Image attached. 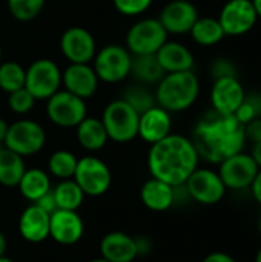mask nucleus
I'll return each mask as SVG.
<instances>
[{"label":"nucleus","instance_id":"obj_17","mask_svg":"<svg viewBox=\"0 0 261 262\" xmlns=\"http://www.w3.org/2000/svg\"><path fill=\"white\" fill-rule=\"evenodd\" d=\"M246 97V91L238 77H226L214 80L211 88L212 111L222 115H234Z\"/></svg>","mask_w":261,"mask_h":262},{"label":"nucleus","instance_id":"obj_20","mask_svg":"<svg viewBox=\"0 0 261 262\" xmlns=\"http://www.w3.org/2000/svg\"><path fill=\"white\" fill-rule=\"evenodd\" d=\"M18 233L31 244H40L49 238V213L31 203L26 206L18 216Z\"/></svg>","mask_w":261,"mask_h":262},{"label":"nucleus","instance_id":"obj_30","mask_svg":"<svg viewBox=\"0 0 261 262\" xmlns=\"http://www.w3.org/2000/svg\"><path fill=\"white\" fill-rule=\"evenodd\" d=\"M78 158L75 154L66 149H58L52 152L48 158V173L57 180H69L74 177Z\"/></svg>","mask_w":261,"mask_h":262},{"label":"nucleus","instance_id":"obj_7","mask_svg":"<svg viewBox=\"0 0 261 262\" xmlns=\"http://www.w3.org/2000/svg\"><path fill=\"white\" fill-rule=\"evenodd\" d=\"M46 115L57 127L75 129L88 117L86 100L60 89L46 100Z\"/></svg>","mask_w":261,"mask_h":262},{"label":"nucleus","instance_id":"obj_11","mask_svg":"<svg viewBox=\"0 0 261 262\" xmlns=\"http://www.w3.org/2000/svg\"><path fill=\"white\" fill-rule=\"evenodd\" d=\"M62 86V71L58 64L49 58H38L26 68L25 88L35 100H48Z\"/></svg>","mask_w":261,"mask_h":262},{"label":"nucleus","instance_id":"obj_15","mask_svg":"<svg viewBox=\"0 0 261 262\" xmlns=\"http://www.w3.org/2000/svg\"><path fill=\"white\" fill-rule=\"evenodd\" d=\"M85 235V223L77 210L57 209L49 215V238L60 246H75Z\"/></svg>","mask_w":261,"mask_h":262},{"label":"nucleus","instance_id":"obj_51","mask_svg":"<svg viewBox=\"0 0 261 262\" xmlns=\"http://www.w3.org/2000/svg\"><path fill=\"white\" fill-rule=\"evenodd\" d=\"M258 230H260V233H261V216H260V220H258Z\"/></svg>","mask_w":261,"mask_h":262},{"label":"nucleus","instance_id":"obj_46","mask_svg":"<svg viewBox=\"0 0 261 262\" xmlns=\"http://www.w3.org/2000/svg\"><path fill=\"white\" fill-rule=\"evenodd\" d=\"M252 5L255 8V12H257L258 18H261V0H252Z\"/></svg>","mask_w":261,"mask_h":262},{"label":"nucleus","instance_id":"obj_43","mask_svg":"<svg viewBox=\"0 0 261 262\" xmlns=\"http://www.w3.org/2000/svg\"><path fill=\"white\" fill-rule=\"evenodd\" d=\"M251 157L254 158V161L257 163V166L261 169V140L252 144V149H251Z\"/></svg>","mask_w":261,"mask_h":262},{"label":"nucleus","instance_id":"obj_31","mask_svg":"<svg viewBox=\"0 0 261 262\" xmlns=\"http://www.w3.org/2000/svg\"><path fill=\"white\" fill-rule=\"evenodd\" d=\"M122 100L126 101L138 115L146 112L148 109L154 107L157 104L155 101V94L149 89V86L145 84H131L123 91Z\"/></svg>","mask_w":261,"mask_h":262},{"label":"nucleus","instance_id":"obj_25","mask_svg":"<svg viewBox=\"0 0 261 262\" xmlns=\"http://www.w3.org/2000/svg\"><path fill=\"white\" fill-rule=\"evenodd\" d=\"M20 195L29 201V203H37L45 193H48L52 186H51V177L48 172L38 167H31L26 169L20 183L17 184Z\"/></svg>","mask_w":261,"mask_h":262},{"label":"nucleus","instance_id":"obj_35","mask_svg":"<svg viewBox=\"0 0 261 262\" xmlns=\"http://www.w3.org/2000/svg\"><path fill=\"white\" fill-rule=\"evenodd\" d=\"M154 0H112L117 12L126 17H137L146 12L152 6Z\"/></svg>","mask_w":261,"mask_h":262},{"label":"nucleus","instance_id":"obj_36","mask_svg":"<svg viewBox=\"0 0 261 262\" xmlns=\"http://www.w3.org/2000/svg\"><path fill=\"white\" fill-rule=\"evenodd\" d=\"M209 74H211L212 80L226 78V77H238V69L231 58L217 57L209 64Z\"/></svg>","mask_w":261,"mask_h":262},{"label":"nucleus","instance_id":"obj_3","mask_svg":"<svg viewBox=\"0 0 261 262\" xmlns=\"http://www.w3.org/2000/svg\"><path fill=\"white\" fill-rule=\"evenodd\" d=\"M155 101L171 114L188 111L200 95V80L194 71L171 72L155 86Z\"/></svg>","mask_w":261,"mask_h":262},{"label":"nucleus","instance_id":"obj_41","mask_svg":"<svg viewBox=\"0 0 261 262\" xmlns=\"http://www.w3.org/2000/svg\"><path fill=\"white\" fill-rule=\"evenodd\" d=\"M202 262H237L229 253L226 252H212L209 255L205 256V259Z\"/></svg>","mask_w":261,"mask_h":262},{"label":"nucleus","instance_id":"obj_9","mask_svg":"<svg viewBox=\"0 0 261 262\" xmlns=\"http://www.w3.org/2000/svg\"><path fill=\"white\" fill-rule=\"evenodd\" d=\"M168 32L158 18H142L126 32V49L132 55L155 54L166 41Z\"/></svg>","mask_w":261,"mask_h":262},{"label":"nucleus","instance_id":"obj_45","mask_svg":"<svg viewBox=\"0 0 261 262\" xmlns=\"http://www.w3.org/2000/svg\"><path fill=\"white\" fill-rule=\"evenodd\" d=\"M8 250V239L5 236V233L0 232V256H5Z\"/></svg>","mask_w":261,"mask_h":262},{"label":"nucleus","instance_id":"obj_52","mask_svg":"<svg viewBox=\"0 0 261 262\" xmlns=\"http://www.w3.org/2000/svg\"><path fill=\"white\" fill-rule=\"evenodd\" d=\"M63 2H65V0H63Z\"/></svg>","mask_w":261,"mask_h":262},{"label":"nucleus","instance_id":"obj_49","mask_svg":"<svg viewBox=\"0 0 261 262\" xmlns=\"http://www.w3.org/2000/svg\"><path fill=\"white\" fill-rule=\"evenodd\" d=\"M89 262H109V261H106V259H103L102 256L100 258H95V259H91Z\"/></svg>","mask_w":261,"mask_h":262},{"label":"nucleus","instance_id":"obj_32","mask_svg":"<svg viewBox=\"0 0 261 262\" xmlns=\"http://www.w3.org/2000/svg\"><path fill=\"white\" fill-rule=\"evenodd\" d=\"M26 69L17 61L0 63V89L11 94L17 89L25 88Z\"/></svg>","mask_w":261,"mask_h":262},{"label":"nucleus","instance_id":"obj_12","mask_svg":"<svg viewBox=\"0 0 261 262\" xmlns=\"http://www.w3.org/2000/svg\"><path fill=\"white\" fill-rule=\"evenodd\" d=\"M217 18L226 37L245 35L251 32L258 21L252 0H228Z\"/></svg>","mask_w":261,"mask_h":262},{"label":"nucleus","instance_id":"obj_4","mask_svg":"<svg viewBox=\"0 0 261 262\" xmlns=\"http://www.w3.org/2000/svg\"><path fill=\"white\" fill-rule=\"evenodd\" d=\"M138 117L126 101L117 98L106 104L100 120L111 141L126 144L138 137Z\"/></svg>","mask_w":261,"mask_h":262},{"label":"nucleus","instance_id":"obj_14","mask_svg":"<svg viewBox=\"0 0 261 262\" xmlns=\"http://www.w3.org/2000/svg\"><path fill=\"white\" fill-rule=\"evenodd\" d=\"M60 51L69 63H89L97 52L94 35L83 26H71L60 37Z\"/></svg>","mask_w":261,"mask_h":262},{"label":"nucleus","instance_id":"obj_28","mask_svg":"<svg viewBox=\"0 0 261 262\" xmlns=\"http://www.w3.org/2000/svg\"><path fill=\"white\" fill-rule=\"evenodd\" d=\"M189 34L197 45L205 48L215 46L226 37L218 18L215 17H198Z\"/></svg>","mask_w":261,"mask_h":262},{"label":"nucleus","instance_id":"obj_23","mask_svg":"<svg viewBox=\"0 0 261 262\" xmlns=\"http://www.w3.org/2000/svg\"><path fill=\"white\" fill-rule=\"evenodd\" d=\"M155 57L166 74L192 71L195 57L192 51L180 41H166L157 52Z\"/></svg>","mask_w":261,"mask_h":262},{"label":"nucleus","instance_id":"obj_33","mask_svg":"<svg viewBox=\"0 0 261 262\" xmlns=\"http://www.w3.org/2000/svg\"><path fill=\"white\" fill-rule=\"evenodd\" d=\"M46 0H8L9 14L18 21H31L40 15Z\"/></svg>","mask_w":261,"mask_h":262},{"label":"nucleus","instance_id":"obj_47","mask_svg":"<svg viewBox=\"0 0 261 262\" xmlns=\"http://www.w3.org/2000/svg\"><path fill=\"white\" fill-rule=\"evenodd\" d=\"M0 262H14V261H12V259H9V258L5 255V256H0Z\"/></svg>","mask_w":261,"mask_h":262},{"label":"nucleus","instance_id":"obj_13","mask_svg":"<svg viewBox=\"0 0 261 262\" xmlns=\"http://www.w3.org/2000/svg\"><path fill=\"white\" fill-rule=\"evenodd\" d=\"M260 167L251 157V154L238 152L235 155L228 157L218 164V175L225 183L226 189L231 190H243L249 189L252 181L255 180Z\"/></svg>","mask_w":261,"mask_h":262},{"label":"nucleus","instance_id":"obj_38","mask_svg":"<svg viewBox=\"0 0 261 262\" xmlns=\"http://www.w3.org/2000/svg\"><path fill=\"white\" fill-rule=\"evenodd\" d=\"M134 239H135V247H137L138 256H148L152 253V241L149 236L138 235V236H134Z\"/></svg>","mask_w":261,"mask_h":262},{"label":"nucleus","instance_id":"obj_10","mask_svg":"<svg viewBox=\"0 0 261 262\" xmlns=\"http://www.w3.org/2000/svg\"><path fill=\"white\" fill-rule=\"evenodd\" d=\"M188 196L202 206L218 204L226 195V186L217 170L209 167H197L183 184Z\"/></svg>","mask_w":261,"mask_h":262},{"label":"nucleus","instance_id":"obj_1","mask_svg":"<svg viewBox=\"0 0 261 262\" xmlns=\"http://www.w3.org/2000/svg\"><path fill=\"white\" fill-rule=\"evenodd\" d=\"M191 140L200 160L212 164H220L228 157L243 152L248 143L243 124L234 115H222L215 111L198 120Z\"/></svg>","mask_w":261,"mask_h":262},{"label":"nucleus","instance_id":"obj_42","mask_svg":"<svg viewBox=\"0 0 261 262\" xmlns=\"http://www.w3.org/2000/svg\"><path fill=\"white\" fill-rule=\"evenodd\" d=\"M249 189H251V193H252L254 200L261 206V169L258 170V173H257V177L252 181V184H251Z\"/></svg>","mask_w":261,"mask_h":262},{"label":"nucleus","instance_id":"obj_16","mask_svg":"<svg viewBox=\"0 0 261 262\" xmlns=\"http://www.w3.org/2000/svg\"><path fill=\"white\" fill-rule=\"evenodd\" d=\"M197 6L189 0H171L166 3L158 15L162 26L168 34L183 35L189 34L191 28L198 18Z\"/></svg>","mask_w":261,"mask_h":262},{"label":"nucleus","instance_id":"obj_22","mask_svg":"<svg viewBox=\"0 0 261 262\" xmlns=\"http://www.w3.org/2000/svg\"><path fill=\"white\" fill-rule=\"evenodd\" d=\"M140 200L143 206L151 212H157V213L166 212L174 206L177 200L175 187L151 177L148 181L143 183L140 189Z\"/></svg>","mask_w":261,"mask_h":262},{"label":"nucleus","instance_id":"obj_19","mask_svg":"<svg viewBox=\"0 0 261 262\" xmlns=\"http://www.w3.org/2000/svg\"><path fill=\"white\" fill-rule=\"evenodd\" d=\"M171 130H172L171 112L160 107L158 104L140 114L138 117V137L149 146L166 138L169 134H172Z\"/></svg>","mask_w":261,"mask_h":262},{"label":"nucleus","instance_id":"obj_5","mask_svg":"<svg viewBox=\"0 0 261 262\" xmlns=\"http://www.w3.org/2000/svg\"><path fill=\"white\" fill-rule=\"evenodd\" d=\"M72 180L80 186L83 193L91 198L103 196L112 186V172L109 166L94 155L78 158Z\"/></svg>","mask_w":261,"mask_h":262},{"label":"nucleus","instance_id":"obj_29","mask_svg":"<svg viewBox=\"0 0 261 262\" xmlns=\"http://www.w3.org/2000/svg\"><path fill=\"white\" fill-rule=\"evenodd\" d=\"M52 195L57 209L62 210H78L86 198L80 186L72 180H62L55 187H52Z\"/></svg>","mask_w":261,"mask_h":262},{"label":"nucleus","instance_id":"obj_48","mask_svg":"<svg viewBox=\"0 0 261 262\" xmlns=\"http://www.w3.org/2000/svg\"><path fill=\"white\" fill-rule=\"evenodd\" d=\"M255 262H261V247L260 250L257 252V255H255Z\"/></svg>","mask_w":261,"mask_h":262},{"label":"nucleus","instance_id":"obj_40","mask_svg":"<svg viewBox=\"0 0 261 262\" xmlns=\"http://www.w3.org/2000/svg\"><path fill=\"white\" fill-rule=\"evenodd\" d=\"M245 100L249 103V106L252 107L254 114L257 118H261V92H251L246 94Z\"/></svg>","mask_w":261,"mask_h":262},{"label":"nucleus","instance_id":"obj_24","mask_svg":"<svg viewBox=\"0 0 261 262\" xmlns=\"http://www.w3.org/2000/svg\"><path fill=\"white\" fill-rule=\"evenodd\" d=\"M75 137L78 144L88 152H98L109 141L102 120L95 117H86L75 127Z\"/></svg>","mask_w":261,"mask_h":262},{"label":"nucleus","instance_id":"obj_2","mask_svg":"<svg viewBox=\"0 0 261 262\" xmlns=\"http://www.w3.org/2000/svg\"><path fill=\"white\" fill-rule=\"evenodd\" d=\"M198 163L200 157L192 140L180 134H169L158 143L151 144L148 152L151 177L172 187L183 186L198 167Z\"/></svg>","mask_w":261,"mask_h":262},{"label":"nucleus","instance_id":"obj_37","mask_svg":"<svg viewBox=\"0 0 261 262\" xmlns=\"http://www.w3.org/2000/svg\"><path fill=\"white\" fill-rule=\"evenodd\" d=\"M245 137L246 141L249 143H257L261 140V118H255L249 123H246L245 126Z\"/></svg>","mask_w":261,"mask_h":262},{"label":"nucleus","instance_id":"obj_6","mask_svg":"<svg viewBox=\"0 0 261 262\" xmlns=\"http://www.w3.org/2000/svg\"><path fill=\"white\" fill-rule=\"evenodd\" d=\"M5 147L15 152L17 155L28 158L37 155L46 144V132L42 124L34 120L22 118L9 124Z\"/></svg>","mask_w":261,"mask_h":262},{"label":"nucleus","instance_id":"obj_27","mask_svg":"<svg viewBox=\"0 0 261 262\" xmlns=\"http://www.w3.org/2000/svg\"><path fill=\"white\" fill-rule=\"evenodd\" d=\"M25 170L26 164L23 157L6 147L0 149V186L8 189L17 187Z\"/></svg>","mask_w":261,"mask_h":262},{"label":"nucleus","instance_id":"obj_18","mask_svg":"<svg viewBox=\"0 0 261 262\" xmlns=\"http://www.w3.org/2000/svg\"><path fill=\"white\" fill-rule=\"evenodd\" d=\"M98 83L100 80L89 63H69L62 72L63 89L83 100L95 95Z\"/></svg>","mask_w":261,"mask_h":262},{"label":"nucleus","instance_id":"obj_44","mask_svg":"<svg viewBox=\"0 0 261 262\" xmlns=\"http://www.w3.org/2000/svg\"><path fill=\"white\" fill-rule=\"evenodd\" d=\"M8 127H9V124L0 117V143H3L5 141V138H6V134H8Z\"/></svg>","mask_w":261,"mask_h":262},{"label":"nucleus","instance_id":"obj_34","mask_svg":"<svg viewBox=\"0 0 261 262\" xmlns=\"http://www.w3.org/2000/svg\"><path fill=\"white\" fill-rule=\"evenodd\" d=\"M35 101L37 100L26 88L17 89V91L8 94V107H9V111H12L17 115L29 114L34 109Z\"/></svg>","mask_w":261,"mask_h":262},{"label":"nucleus","instance_id":"obj_50","mask_svg":"<svg viewBox=\"0 0 261 262\" xmlns=\"http://www.w3.org/2000/svg\"><path fill=\"white\" fill-rule=\"evenodd\" d=\"M2 57H3V51H2V46H0V63H2Z\"/></svg>","mask_w":261,"mask_h":262},{"label":"nucleus","instance_id":"obj_21","mask_svg":"<svg viewBox=\"0 0 261 262\" xmlns=\"http://www.w3.org/2000/svg\"><path fill=\"white\" fill-rule=\"evenodd\" d=\"M100 256L109 262H134L137 255L134 236L125 232H109L100 239Z\"/></svg>","mask_w":261,"mask_h":262},{"label":"nucleus","instance_id":"obj_8","mask_svg":"<svg viewBox=\"0 0 261 262\" xmlns=\"http://www.w3.org/2000/svg\"><path fill=\"white\" fill-rule=\"evenodd\" d=\"M132 54L122 45H106L95 52L92 68L103 83H122L129 77Z\"/></svg>","mask_w":261,"mask_h":262},{"label":"nucleus","instance_id":"obj_39","mask_svg":"<svg viewBox=\"0 0 261 262\" xmlns=\"http://www.w3.org/2000/svg\"><path fill=\"white\" fill-rule=\"evenodd\" d=\"M34 204H37L40 209H43L46 213H52V212H55L57 210V204H55V200H54V195H52V189L48 192V193H45L37 203H34Z\"/></svg>","mask_w":261,"mask_h":262},{"label":"nucleus","instance_id":"obj_26","mask_svg":"<svg viewBox=\"0 0 261 262\" xmlns=\"http://www.w3.org/2000/svg\"><path fill=\"white\" fill-rule=\"evenodd\" d=\"M165 74L166 72L160 66L155 54L132 55L129 75L137 83L145 84V86H157L158 81L165 77Z\"/></svg>","mask_w":261,"mask_h":262}]
</instances>
